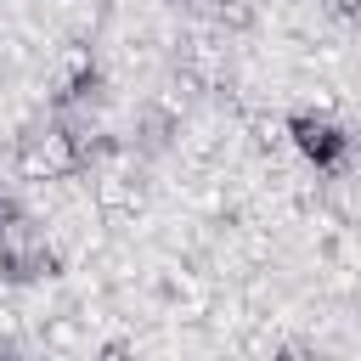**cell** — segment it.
I'll return each instance as SVG.
<instances>
[{
	"instance_id": "cell-1",
	"label": "cell",
	"mask_w": 361,
	"mask_h": 361,
	"mask_svg": "<svg viewBox=\"0 0 361 361\" xmlns=\"http://www.w3.org/2000/svg\"><path fill=\"white\" fill-rule=\"evenodd\" d=\"M293 141H299V152L305 158H316V164H338L344 158V130H333L327 118H293Z\"/></svg>"
},
{
	"instance_id": "cell-2",
	"label": "cell",
	"mask_w": 361,
	"mask_h": 361,
	"mask_svg": "<svg viewBox=\"0 0 361 361\" xmlns=\"http://www.w3.org/2000/svg\"><path fill=\"white\" fill-rule=\"evenodd\" d=\"M276 361H310V355H299V350H282V355H276Z\"/></svg>"
},
{
	"instance_id": "cell-3",
	"label": "cell",
	"mask_w": 361,
	"mask_h": 361,
	"mask_svg": "<svg viewBox=\"0 0 361 361\" xmlns=\"http://www.w3.org/2000/svg\"><path fill=\"white\" fill-rule=\"evenodd\" d=\"M0 361H17V355H11V350H6V355H0Z\"/></svg>"
},
{
	"instance_id": "cell-4",
	"label": "cell",
	"mask_w": 361,
	"mask_h": 361,
	"mask_svg": "<svg viewBox=\"0 0 361 361\" xmlns=\"http://www.w3.org/2000/svg\"><path fill=\"white\" fill-rule=\"evenodd\" d=\"M107 361H124V355H107Z\"/></svg>"
}]
</instances>
